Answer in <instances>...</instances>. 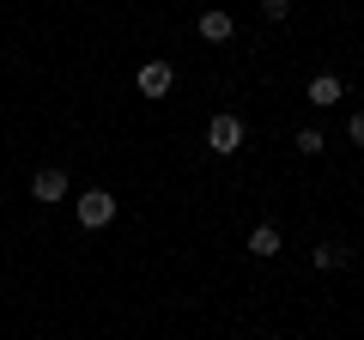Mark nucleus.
Here are the masks:
<instances>
[{"label": "nucleus", "mask_w": 364, "mask_h": 340, "mask_svg": "<svg viewBox=\"0 0 364 340\" xmlns=\"http://www.w3.org/2000/svg\"><path fill=\"white\" fill-rule=\"evenodd\" d=\"M237 146H243V122H237V116H213V122H207V152L231 158Z\"/></svg>", "instance_id": "2"}, {"label": "nucleus", "mask_w": 364, "mask_h": 340, "mask_svg": "<svg viewBox=\"0 0 364 340\" xmlns=\"http://www.w3.org/2000/svg\"><path fill=\"white\" fill-rule=\"evenodd\" d=\"M298 152H304V158H316V152H322V134L304 128V134H298Z\"/></svg>", "instance_id": "9"}, {"label": "nucleus", "mask_w": 364, "mask_h": 340, "mask_svg": "<svg viewBox=\"0 0 364 340\" xmlns=\"http://www.w3.org/2000/svg\"><path fill=\"white\" fill-rule=\"evenodd\" d=\"M170 85H176V67H170V61H146L140 67V92L146 97H164Z\"/></svg>", "instance_id": "4"}, {"label": "nucleus", "mask_w": 364, "mask_h": 340, "mask_svg": "<svg viewBox=\"0 0 364 340\" xmlns=\"http://www.w3.org/2000/svg\"><path fill=\"white\" fill-rule=\"evenodd\" d=\"M73 195V188H67V170H37V176H31V201H43V207H55V201H67Z\"/></svg>", "instance_id": "3"}, {"label": "nucleus", "mask_w": 364, "mask_h": 340, "mask_svg": "<svg viewBox=\"0 0 364 340\" xmlns=\"http://www.w3.org/2000/svg\"><path fill=\"white\" fill-rule=\"evenodd\" d=\"M346 134H352V146H364V110H358V116L346 122Z\"/></svg>", "instance_id": "11"}, {"label": "nucleus", "mask_w": 364, "mask_h": 340, "mask_svg": "<svg viewBox=\"0 0 364 340\" xmlns=\"http://www.w3.org/2000/svg\"><path fill=\"white\" fill-rule=\"evenodd\" d=\"M261 13H267V18H286V13H291V0H261Z\"/></svg>", "instance_id": "10"}, {"label": "nucleus", "mask_w": 364, "mask_h": 340, "mask_svg": "<svg viewBox=\"0 0 364 340\" xmlns=\"http://www.w3.org/2000/svg\"><path fill=\"white\" fill-rule=\"evenodd\" d=\"M249 255H279V225H255L249 231Z\"/></svg>", "instance_id": "7"}, {"label": "nucleus", "mask_w": 364, "mask_h": 340, "mask_svg": "<svg viewBox=\"0 0 364 340\" xmlns=\"http://www.w3.org/2000/svg\"><path fill=\"white\" fill-rule=\"evenodd\" d=\"M231 31H237V18L225 13V6H207V13H200V37L207 43H231Z\"/></svg>", "instance_id": "5"}, {"label": "nucleus", "mask_w": 364, "mask_h": 340, "mask_svg": "<svg viewBox=\"0 0 364 340\" xmlns=\"http://www.w3.org/2000/svg\"><path fill=\"white\" fill-rule=\"evenodd\" d=\"M316 267H346V243H316Z\"/></svg>", "instance_id": "8"}, {"label": "nucleus", "mask_w": 364, "mask_h": 340, "mask_svg": "<svg viewBox=\"0 0 364 340\" xmlns=\"http://www.w3.org/2000/svg\"><path fill=\"white\" fill-rule=\"evenodd\" d=\"M340 97H346V92H340L334 73H316V79H310V104H316V110H334Z\"/></svg>", "instance_id": "6"}, {"label": "nucleus", "mask_w": 364, "mask_h": 340, "mask_svg": "<svg viewBox=\"0 0 364 340\" xmlns=\"http://www.w3.org/2000/svg\"><path fill=\"white\" fill-rule=\"evenodd\" d=\"M109 219H116V195H109V188H85V195H79V225H85V231H104Z\"/></svg>", "instance_id": "1"}]
</instances>
